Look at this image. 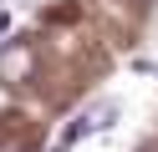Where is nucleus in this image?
<instances>
[{
	"label": "nucleus",
	"instance_id": "f257e3e1",
	"mask_svg": "<svg viewBox=\"0 0 158 152\" xmlns=\"http://www.w3.org/2000/svg\"><path fill=\"white\" fill-rule=\"evenodd\" d=\"M112 122H117V107H112V101H102V107H92V111H82V117H77L72 127H66L61 137H56V147H51V152H72L77 142H82V137H92V132H107V127H112Z\"/></svg>",
	"mask_w": 158,
	"mask_h": 152
},
{
	"label": "nucleus",
	"instance_id": "f03ea898",
	"mask_svg": "<svg viewBox=\"0 0 158 152\" xmlns=\"http://www.w3.org/2000/svg\"><path fill=\"white\" fill-rule=\"evenodd\" d=\"M31 71H36V46L31 41H5L0 46V81H31Z\"/></svg>",
	"mask_w": 158,
	"mask_h": 152
},
{
	"label": "nucleus",
	"instance_id": "7ed1b4c3",
	"mask_svg": "<svg viewBox=\"0 0 158 152\" xmlns=\"http://www.w3.org/2000/svg\"><path fill=\"white\" fill-rule=\"evenodd\" d=\"M5 30H10V10H0V36H5Z\"/></svg>",
	"mask_w": 158,
	"mask_h": 152
}]
</instances>
